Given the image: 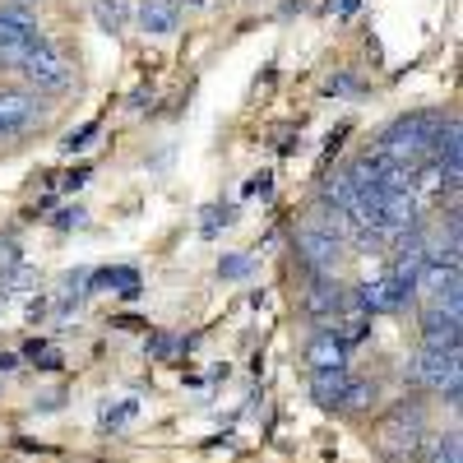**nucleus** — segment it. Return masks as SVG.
<instances>
[{"label":"nucleus","mask_w":463,"mask_h":463,"mask_svg":"<svg viewBox=\"0 0 463 463\" xmlns=\"http://www.w3.org/2000/svg\"><path fill=\"white\" fill-rule=\"evenodd\" d=\"M135 408H139V403H135V399H126L121 408H116V412H107L102 421H107V427H116V421H126V417H135Z\"/></svg>","instance_id":"22"},{"label":"nucleus","mask_w":463,"mask_h":463,"mask_svg":"<svg viewBox=\"0 0 463 463\" xmlns=\"http://www.w3.org/2000/svg\"><path fill=\"white\" fill-rule=\"evenodd\" d=\"M338 301H343L338 283H329L325 274H316V288L306 292V311H311L316 320H334L338 316Z\"/></svg>","instance_id":"9"},{"label":"nucleus","mask_w":463,"mask_h":463,"mask_svg":"<svg viewBox=\"0 0 463 463\" xmlns=\"http://www.w3.org/2000/svg\"><path fill=\"white\" fill-rule=\"evenodd\" d=\"M408 297H412V288H403L394 274H390V279H380V283H362V288H357L362 311H399Z\"/></svg>","instance_id":"6"},{"label":"nucleus","mask_w":463,"mask_h":463,"mask_svg":"<svg viewBox=\"0 0 463 463\" xmlns=\"http://www.w3.org/2000/svg\"><path fill=\"white\" fill-rule=\"evenodd\" d=\"M427 454H431V463H458V436L454 431L449 436H431Z\"/></svg>","instance_id":"16"},{"label":"nucleus","mask_w":463,"mask_h":463,"mask_svg":"<svg viewBox=\"0 0 463 463\" xmlns=\"http://www.w3.org/2000/svg\"><path fill=\"white\" fill-rule=\"evenodd\" d=\"M297 250H301V260L311 264L316 274H334V264L343 255V241L334 237V232H325V227H301L297 232Z\"/></svg>","instance_id":"5"},{"label":"nucleus","mask_w":463,"mask_h":463,"mask_svg":"<svg viewBox=\"0 0 463 463\" xmlns=\"http://www.w3.org/2000/svg\"><path fill=\"white\" fill-rule=\"evenodd\" d=\"M43 43L37 37V24L19 10H0V61L5 65H24V56Z\"/></svg>","instance_id":"2"},{"label":"nucleus","mask_w":463,"mask_h":463,"mask_svg":"<svg viewBox=\"0 0 463 463\" xmlns=\"http://www.w3.org/2000/svg\"><path fill=\"white\" fill-rule=\"evenodd\" d=\"M343 347H353V343H362L366 338V320L362 316H343V320H334V329H329Z\"/></svg>","instance_id":"14"},{"label":"nucleus","mask_w":463,"mask_h":463,"mask_svg":"<svg viewBox=\"0 0 463 463\" xmlns=\"http://www.w3.org/2000/svg\"><path fill=\"white\" fill-rule=\"evenodd\" d=\"M93 135H98V121H89V126H80L74 135H65V139H61V148H65V153H80V148H89V144H93Z\"/></svg>","instance_id":"18"},{"label":"nucleus","mask_w":463,"mask_h":463,"mask_svg":"<svg viewBox=\"0 0 463 463\" xmlns=\"http://www.w3.org/2000/svg\"><path fill=\"white\" fill-rule=\"evenodd\" d=\"M89 176H93V172H89V167H74V172H70V176H65V190H80V185H84V181H89Z\"/></svg>","instance_id":"25"},{"label":"nucleus","mask_w":463,"mask_h":463,"mask_svg":"<svg viewBox=\"0 0 463 463\" xmlns=\"http://www.w3.org/2000/svg\"><path fill=\"white\" fill-rule=\"evenodd\" d=\"M172 353H176V338H167V334H158V338L148 343V357H158V362H167Z\"/></svg>","instance_id":"21"},{"label":"nucleus","mask_w":463,"mask_h":463,"mask_svg":"<svg viewBox=\"0 0 463 463\" xmlns=\"http://www.w3.org/2000/svg\"><path fill=\"white\" fill-rule=\"evenodd\" d=\"M421 338H427V347H458V311L431 306V311L421 316Z\"/></svg>","instance_id":"7"},{"label":"nucleus","mask_w":463,"mask_h":463,"mask_svg":"<svg viewBox=\"0 0 463 463\" xmlns=\"http://www.w3.org/2000/svg\"><path fill=\"white\" fill-rule=\"evenodd\" d=\"M84 222H89V213H84L80 204H74V209H61V213H56V227H61V232H70V227H84Z\"/></svg>","instance_id":"20"},{"label":"nucleus","mask_w":463,"mask_h":463,"mask_svg":"<svg viewBox=\"0 0 463 463\" xmlns=\"http://www.w3.org/2000/svg\"><path fill=\"white\" fill-rule=\"evenodd\" d=\"M371 399H375V390H371L366 380H347V384H343V399H338V408H366Z\"/></svg>","instance_id":"15"},{"label":"nucleus","mask_w":463,"mask_h":463,"mask_svg":"<svg viewBox=\"0 0 463 463\" xmlns=\"http://www.w3.org/2000/svg\"><path fill=\"white\" fill-rule=\"evenodd\" d=\"M306 362H311V371H320V366H347V347L334 334H320V338H311V347H306Z\"/></svg>","instance_id":"11"},{"label":"nucleus","mask_w":463,"mask_h":463,"mask_svg":"<svg viewBox=\"0 0 463 463\" xmlns=\"http://www.w3.org/2000/svg\"><path fill=\"white\" fill-rule=\"evenodd\" d=\"M357 5H362V0H329V14H338V19H343V14H353Z\"/></svg>","instance_id":"24"},{"label":"nucleus","mask_w":463,"mask_h":463,"mask_svg":"<svg viewBox=\"0 0 463 463\" xmlns=\"http://www.w3.org/2000/svg\"><path fill=\"white\" fill-rule=\"evenodd\" d=\"M14 366H19V357H14V353H0V371H14Z\"/></svg>","instance_id":"26"},{"label":"nucleus","mask_w":463,"mask_h":463,"mask_svg":"<svg viewBox=\"0 0 463 463\" xmlns=\"http://www.w3.org/2000/svg\"><path fill=\"white\" fill-rule=\"evenodd\" d=\"M408 375L427 384V390H440L449 403H458V347H427Z\"/></svg>","instance_id":"1"},{"label":"nucleus","mask_w":463,"mask_h":463,"mask_svg":"<svg viewBox=\"0 0 463 463\" xmlns=\"http://www.w3.org/2000/svg\"><path fill=\"white\" fill-rule=\"evenodd\" d=\"M218 269H222V279H246V274H250V260H246V255H232V260H222Z\"/></svg>","instance_id":"19"},{"label":"nucleus","mask_w":463,"mask_h":463,"mask_svg":"<svg viewBox=\"0 0 463 463\" xmlns=\"http://www.w3.org/2000/svg\"><path fill=\"white\" fill-rule=\"evenodd\" d=\"M320 195H325V204L329 209H353V200H357V185L353 181H347V172H334L329 181H325V190H320Z\"/></svg>","instance_id":"13"},{"label":"nucleus","mask_w":463,"mask_h":463,"mask_svg":"<svg viewBox=\"0 0 463 463\" xmlns=\"http://www.w3.org/2000/svg\"><path fill=\"white\" fill-rule=\"evenodd\" d=\"M98 19L107 24V33L126 28V5H121V0H102V5H98Z\"/></svg>","instance_id":"17"},{"label":"nucleus","mask_w":463,"mask_h":463,"mask_svg":"<svg viewBox=\"0 0 463 463\" xmlns=\"http://www.w3.org/2000/svg\"><path fill=\"white\" fill-rule=\"evenodd\" d=\"M343 384H347V366H320V371H311V394L325 408H338Z\"/></svg>","instance_id":"8"},{"label":"nucleus","mask_w":463,"mask_h":463,"mask_svg":"<svg viewBox=\"0 0 463 463\" xmlns=\"http://www.w3.org/2000/svg\"><path fill=\"white\" fill-rule=\"evenodd\" d=\"M139 24L153 37H167L176 28V5H172V0H144V5H139Z\"/></svg>","instance_id":"10"},{"label":"nucleus","mask_w":463,"mask_h":463,"mask_svg":"<svg viewBox=\"0 0 463 463\" xmlns=\"http://www.w3.org/2000/svg\"><path fill=\"white\" fill-rule=\"evenodd\" d=\"M417 292H427V297H431V306L458 311V306H463V279H458V264H421V274H417Z\"/></svg>","instance_id":"3"},{"label":"nucleus","mask_w":463,"mask_h":463,"mask_svg":"<svg viewBox=\"0 0 463 463\" xmlns=\"http://www.w3.org/2000/svg\"><path fill=\"white\" fill-rule=\"evenodd\" d=\"M19 70L28 74V84H33V89H65V84H70V65H65V56H61L56 47H47V43H37V47L24 56Z\"/></svg>","instance_id":"4"},{"label":"nucleus","mask_w":463,"mask_h":463,"mask_svg":"<svg viewBox=\"0 0 463 463\" xmlns=\"http://www.w3.org/2000/svg\"><path fill=\"white\" fill-rule=\"evenodd\" d=\"M93 288H102V292H121V297H139V274L135 269H98L93 274Z\"/></svg>","instance_id":"12"},{"label":"nucleus","mask_w":463,"mask_h":463,"mask_svg":"<svg viewBox=\"0 0 463 463\" xmlns=\"http://www.w3.org/2000/svg\"><path fill=\"white\" fill-rule=\"evenodd\" d=\"M329 93H357V80L353 74H338V80H329Z\"/></svg>","instance_id":"23"}]
</instances>
